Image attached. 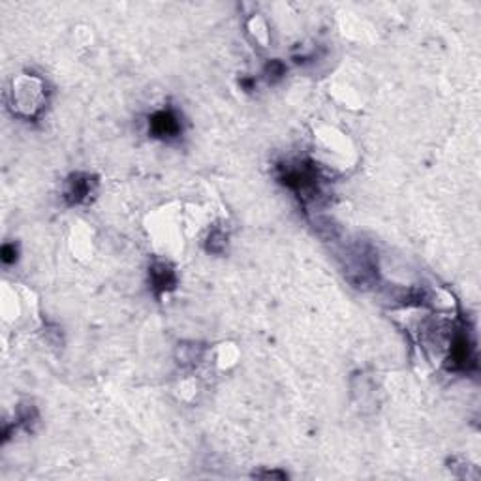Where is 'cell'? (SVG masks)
<instances>
[{
    "label": "cell",
    "instance_id": "1",
    "mask_svg": "<svg viewBox=\"0 0 481 481\" xmlns=\"http://www.w3.org/2000/svg\"><path fill=\"white\" fill-rule=\"evenodd\" d=\"M179 130H181L179 118L172 111H167V109L155 113L150 117V132L156 138H173V136L179 134Z\"/></svg>",
    "mask_w": 481,
    "mask_h": 481
},
{
    "label": "cell",
    "instance_id": "2",
    "mask_svg": "<svg viewBox=\"0 0 481 481\" xmlns=\"http://www.w3.org/2000/svg\"><path fill=\"white\" fill-rule=\"evenodd\" d=\"M92 187H94V181L91 179V175H85V173L72 175L68 187H66V198L70 204H83L92 194Z\"/></svg>",
    "mask_w": 481,
    "mask_h": 481
},
{
    "label": "cell",
    "instance_id": "3",
    "mask_svg": "<svg viewBox=\"0 0 481 481\" xmlns=\"http://www.w3.org/2000/svg\"><path fill=\"white\" fill-rule=\"evenodd\" d=\"M175 273H173V269L166 263H156L150 267V284H153V288L162 294V292H167V289L175 288Z\"/></svg>",
    "mask_w": 481,
    "mask_h": 481
},
{
    "label": "cell",
    "instance_id": "4",
    "mask_svg": "<svg viewBox=\"0 0 481 481\" xmlns=\"http://www.w3.org/2000/svg\"><path fill=\"white\" fill-rule=\"evenodd\" d=\"M16 246L13 245H4V248H2V260H4L6 263H10L16 260Z\"/></svg>",
    "mask_w": 481,
    "mask_h": 481
}]
</instances>
